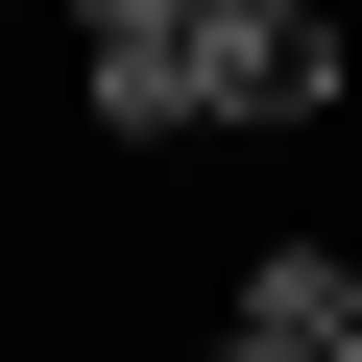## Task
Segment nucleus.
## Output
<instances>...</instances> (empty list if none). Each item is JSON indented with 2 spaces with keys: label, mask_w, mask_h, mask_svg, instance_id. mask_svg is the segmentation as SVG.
Masks as SVG:
<instances>
[{
  "label": "nucleus",
  "mask_w": 362,
  "mask_h": 362,
  "mask_svg": "<svg viewBox=\"0 0 362 362\" xmlns=\"http://www.w3.org/2000/svg\"><path fill=\"white\" fill-rule=\"evenodd\" d=\"M218 0H73V49H194Z\"/></svg>",
  "instance_id": "obj_3"
},
{
  "label": "nucleus",
  "mask_w": 362,
  "mask_h": 362,
  "mask_svg": "<svg viewBox=\"0 0 362 362\" xmlns=\"http://www.w3.org/2000/svg\"><path fill=\"white\" fill-rule=\"evenodd\" d=\"M194 362H362V266H338V242H266V266L218 290Z\"/></svg>",
  "instance_id": "obj_2"
},
{
  "label": "nucleus",
  "mask_w": 362,
  "mask_h": 362,
  "mask_svg": "<svg viewBox=\"0 0 362 362\" xmlns=\"http://www.w3.org/2000/svg\"><path fill=\"white\" fill-rule=\"evenodd\" d=\"M338 0H218V25H194V121L218 145H290V121H338Z\"/></svg>",
  "instance_id": "obj_1"
}]
</instances>
